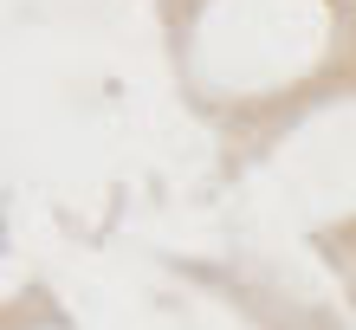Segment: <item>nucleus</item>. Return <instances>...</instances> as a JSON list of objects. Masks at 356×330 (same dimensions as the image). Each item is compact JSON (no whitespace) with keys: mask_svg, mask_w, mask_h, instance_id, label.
Returning <instances> with one entry per match:
<instances>
[]
</instances>
